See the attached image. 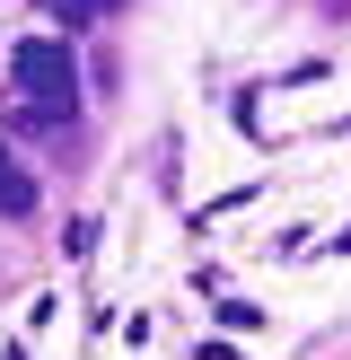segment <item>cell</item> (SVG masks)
Returning a JSON list of instances; mask_svg holds the SVG:
<instances>
[{
  "mask_svg": "<svg viewBox=\"0 0 351 360\" xmlns=\"http://www.w3.org/2000/svg\"><path fill=\"white\" fill-rule=\"evenodd\" d=\"M9 79H18V123H70V105H79V62H70V44H53V35H27V44L9 53Z\"/></svg>",
  "mask_w": 351,
  "mask_h": 360,
  "instance_id": "6da1fadb",
  "label": "cell"
},
{
  "mask_svg": "<svg viewBox=\"0 0 351 360\" xmlns=\"http://www.w3.org/2000/svg\"><path fill=\"white\" fill-rule=\"evenodd\" d=\"M18 211H35V176L0 150V220H18Z\"/></svg>",
  "mask_w": 351,
  "mask_h": 360,
  "instance_id": "7a4b0ae2",
  "label": "cell"
},
{
  "mask_svg": "<svg viewBox=\"0 0 351 360\" xmlns=\"http://www.w3.org/2000/svg\"><path fill=\"white\" fill-rule=\"evenodd\" d=\"M44 9L62 18V27H88V18H105V9H114V0H44Z\"/></svg>",
  "mask_w": 351,
  "mask_h": 360,
  "instance_id": "3957f363",
  "label": "cell"
}]
</instances>
